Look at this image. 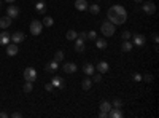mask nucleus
<instances>
[{"label":"nucleus","instance_id":"1","mask_svg":"<svg viewBox=\"0 0 159 118\" xmlns=\"http://www.w3.org/2000/svg\"><path fill=\"white\" fill-rule=\"evenodd\" d=\"M108 21L111 24H115V26H119V24H124L126 19H127V14H119V13H115V11H111L108 10Z\"/></svg>","mask_w":159,"mask_h":118},{"label":"nucleus","instance_id":"2","mask_svg":"<svg viewBox=\"0 0 159 118\" xmlns=\"http://www.w3.org/2000/svg\"><path fill=\"white\" fill-rule=\"evenodd\" d=\"M100 31H102V34H104L105 37H111L116 29H115V24H111L110 21H107V22H104L100 26Z\"/></svg>","mask_w":159,"mask_h":118},{"label":"nucleus","instance_id":"3","mask_svg":"<svg viewBox=\"0 0 159 118\" xmlns=\"http://www.w3.org/2000/svg\"><path fill=\"white\" fill-rule=\"evenodd\" d=\"M42 31H43V24H42L40 21L34 19V21L30 22V34H32V35H40Z\"/></svg>","mask_w":159,"mask_h":118},{"label":"nucleus","instance_id":"4","mask_svg":"<svg viewBox=\"0 0 159 118\" xmlns=\"http://www.w3.org/2000/svg\"><path fill=\"white\" fill-rule=\"evenodd\" d=\"M35 78H37V70L34 67H27L24 70V80L26 81H35Z\"/></svg>","mask_w":159,"mask_h":118},{"label":"nucleus","instance_id":"5","mask_svg":"<svg viewBox=\"0 0 159 118\" xmlns=\"http://www.w3.org/2000/svg\"><path fill=\"white\" fill-rule=\"evenodd\" d=\"M18 51H19V47H18L16 43L11 42V43L6 45V54H8V56H16Z\"/></svg>","mask_w":159,"mask_h":118},{"label":"nucleus","instance_id":"6","mask_svg":"<svg viewBox=\"0 0 159 118\" xmlns=\"http://www.w3.org/2000/svg\"><path fill=\"white\" fill-rule=\"evenodd\" d=\"M75 43V51L77 53H83V50H85V39H81V37H77L73 40Z\"/></svg>","mask_w":159,"mask_h":118},{"label":"nucleus","instance_id":"7","mask_svg":"<svg viewBox=\"0 0 159 118\" xmlns=\"http://www.w3.org/2000/svg\"><path fill=\"white\" fill-rule=\"evenodd\" d=\"M62 70L65 74H75V72H77V64H75V62H65L62 66Z\"/></svg>","mask_w":159,"mask_h":118},{"label":"nucleus","instance_id":"8","mask_svg":"<svg viewBox=\"0 0 159 118\" xmlns=\"http://www.w3.org/2000/svg\"><path fill=\"white\" fill-rule=\"evenodd\" d=\"M142 8H143V11H145L146 14H153V13L156 11V5H154L153 2H145V3L142 5Z\"/></svg>","mask_w":159,"mask_h":118},{"label":"nucleus","instance_id":"9","mask_svg":"<svg viewBox=\"0 0 159 118\" xmlns=\"http://www.w3.org/2000/svg\"><path fill=\"white\" fill-rule=\"evenodd\" d=\"M6 14L10 16L11 19H13V18H18V16H19V8H18L16 5H10L6 8Z\"/></svg>","mask_w":159,"mask_h":118},{"label":"nucleus","instance_id":"10","mask_svg":"<svg viewBox=\"0 0 159 118\" xmlns=\"http://www.w3.org/2000/svg\"><path fill=\"white\" fill-rule=\"evenodd\" d=\"M145 42H146L145 35H142V34H135V35H134V40H132V45H137V47H143Z\"/></svg>","mask_w":159,"mask_h":118},{"label":"nucleus","instance_id":"11","mask_svg":"<svg viewBox=\"0 0 159 118\" xmlns=\"http://www.w3.org/2000/svg\"><path fill=\"white\" fill-rule=\"evenodd\" d=\"M123 112H121V108H118V107H111L110 110H108V116L110 118H123Z\"/></svg>","mask_w":159,"mask_h":118},{"label":"nucleus","instance_id":"12","mask_svg":"<svg viewBox=\"0 0 159 118\" xmlns=\"http://www.w3.org/2000/svg\"><path fill=\"white\" fill-rule=\"evenodd\" d=\"M24 39H26V35H24L22 32H19V31L14 32V34H11V42L16 43V45H18V43H22Z\"/></svg>","mask_w":159,"mask_h":118},{"label":"nucleus","instance_id":"13","mask_svg":"<svg viewBox=\"0 0 159 118\" xmlns=\"http://www.w3.org/2000/svg\"><path fill=\"white\" fill-rule=\"evenodd\" d=\"M10 40H11V35L8 34L6 31L0 32V45H5V47H6V45L10 43Z\"/></svg>","mask_w":159,"mask_h":118},{"label":"nucleus","instance_id":"14","mask_svg":"<svg viewBox=\"0 0 159 118\" xmlns=\"http://www.w3.org/2000/svg\"><path fill=\"white\" fill-rule=\"evenodd\" d=\"M11 18L10 16H3V18H0V29H8V27H10V24H11Z\"/></svg>","mask_w":159,"mask_h":118},{"label":"nucleus","instance_id":"15","mask_svg":"<svg viewBox=\"0 0 159 118\" xmlns=\"http://www.w3.org/2000/svg\"><path fill=\"white\" fill-rule=\"evenodd\" d=\"M45 69H46V72H51V74H54V72L59 69V62H56V61L53 59L51 62H48V64H46Z\"/></svg>","mask_w":159,"mask_h":118},{"label":"nucleus","instance_id":"16","mask_svg":"<svg viewBox=\"0 0 159 118\" xmlns=\"http://www.w3.org/2000/svg\"><path fill=\"white\" fill-rule=\"evenodd\" d=\"M35 10H37V13L45 14V11H46V3L43 2V0H38V2L35 3Z\"/></svg>","mask_w":159,"mask_h":118},{"label":"nucleus","instance_id":"17","mask_svg":"<svg viewBox=\"0 0 159 118\" xmlns=\"http://www.w3.org/2000/svg\"><path fill=\"white\" fill-rule=\"evenodd\" d=\"M51 83H53L54 88H64V86H65V81H64V78H61V77H54V78L51 80Z\"/></svg>","mask_w":159,"mask_h":118},{"label":"nucleus","instance_id":"18","mask_svg":"<svg viewBox=\"0 0 159 118\" xmlns=\"http://www.w3.org/2000/svg\"><path fill=\"white\" fill-rule=\"evenodd\" d=\"M88 2L86 0H77V2H75V8H77V10H80V11H85L86 8H88Z\"/></svg>","mask_w":159,"mask_h":118},{"label":"nucleus","instance_id":"19","mask_svg":"<svg viewBox=\"0 0 159 118\" xmlns=\"http://www.w3.org/2000/svg\"><path fill=\"white\" fill-rule=\"evenodd\" d=\"M108 69H110V66L107 64L105 61H102V62H99V64H97V70H99V74H107Z\"/></svg>","mask_w":159,"mask_h":118},{"label":"nucleus","instance_id":"20","mask_svg":"<svg viewBox=\"0 0 159 118\" xmlns=\"http://www.w3.org/2000/svg\"><path fill=\"white\" fill-rule=\"evenodd\" d=\"M94 70H96V67L92 66V64H89V62L83 66V72H85L86 75H92V74H94Z\"/></svg>","mask_w":159,"mask_h":118},{"label":"nucleus","instance_id":"21","mask_svg":"<svg viewBox=\"0 0 159 118\" xmlns=\"http://www.w3.org/2000/svg\"><path fill=\"white\" fill-rule=\"evenodd\" d=\"M94 42H96V47H97L99 50H105V48L108 47V43H107V40H105V39H99V40L96 39Z\"/></svg>","mask_w":159,"mask_h":118},{"label":"nucleus","instance_id":"22","mask_svg":"<svg viewBox=\"0 0 159 118\" xmlns=\"http://www.w3.org/2000/svg\"><path fill=\"white\" fill-rule=\"evenodd\" d=\"M111 11H115V13H119V14H127V11H126V8L124 6H121V5H113L110 8Z\"/></svg>","mask_w":159,"mask_h":118},{"label":"nucleus","instance_id":"23","mask_svg":"<svg viewBox=\"0 0 159 118\" xmlns=\"http://www.w3.org/2000/svg\"><path fill=\"white\" fill-rule=\"evenodd\" d=\"M99 108H100V112H108L110 108H111V104L108 101H102L100 105H99Z\"/></svg>","mask_w":159,"mask_h":118},{"label":"nucleus","instance_id":"24","mask_svg":"<svg viewBox=\"0 0 159 118\" xmlns=\"http://www.w3.org/2000/svg\"><path fill=\"white\" fill-rule=\"evenodd\" d=\"M91 86H92V80H91V78H85V80L81 81V88L85 89V91H88Z\"/></svg>","mask_w":159,"mask_h":118},{"label":"nucleus","instance_id":"25","mask_svg":"<svg viewBox=\"0 0 159 118\" xmlns=\"http://www.w3.org/2000/svg\"><path fill=\"white\" fill-rule=\"evenodd\" d=\"M88 8H89V11H91L92 14H99V13H100V5H97V3L88 5Z\"/></svg>","mask_w":159,"mask_h":118},{"label":"nucleus","instance_id":"26","mask_svg":"<svg viewBox=\"0 0 159 118\" xmlns=\"http://www.w3.org/2000/svg\"><path fill=\"white\" fill-rule=\"evenodd\" d=\"M43 26H46V27H51L53 24H54V19H53V18L51 16H45L43 18V22H42Z\"/></svg>","mask_w":159,"mask_h":118},{"label":"nucleus","instance_id":"27","mask_svg":"<svg viewBox=\"0 0 159 118\" xmlns=\"http://www.w3.org/2000/svg\"><path fill=\"white\" fill-rule=\"evenodd\" d=\"M65 37H67V40L73 42L75 39L78 37V34H77V31H69V32H67V35H65Z\"/></svg>","mask_w":159,"mask_h":118},{"label":"nucleus","instance_id":"28","mask_svg":"<svg viewBox=\"0 0 159 118\" xmlns=\"http://www.w3.org/2000/svg\"><path fill=\"white\" fill-rule=\"evenodd\" d=\"M132 47H134V45H132V43H130L129 40H124V43H123V51H126V53H129L130 50H132Z\"/></svg>","mask_w":159,"mask_h":118},{"label":"nucleus","instance_id":"29","mask_svg":"<svg viewBox=\"0 0 159 118\" xmlns=\"http://www.w3.org/2000/svg\"><path fill=\"white\" fill-rule=\"evenodd\" d=\"M32 81H26V83H24V86H22V91L24 93H30L32 91Z\"/></svg>","mask_w":159,"mask_h":118},{"label":"nucleus","instance_id":"30","mask_svg":"<svg viewBox=\"0 0 159 118\" xmlns=\"http://www.w3.org/2000/svg\"><path fill=\"white\" fill-rule=\"evenodd\" d=\"M62 59H64V53H62V51H56V53H54V61H56V62H61Z\"/></svg>","mask_w":159,"mask_h":118},{"label":"nucleus","instance_id":"31","mask_svg":"<svg viewBox=\"0 0 159 118\" xmlns=\"http://www.w3.org/2000/svg\"><path fill=\"white\" fill-rule=\"evenodd\" d=\"M111 107H118V108H121V107H123V101H121V99H113V102H111Z\"/></svg>","mask_w":159,"mask_h":118},{"label":"nucleus","instance_id":"32","mask_svg":"<svg viewBox=\"0 0 159 118\" xmlns=\"http://www.w3.org/2000/svg\"><path fill=\"white\" fill-rule=\"evenodd\" d=\"M142 80H143V81H146V83H151V81H153V75H149V74H145V75L142 77Z\"/></svg>","mask_w":159,"mask_h":118},{"label":"nucleus","instance_id":"33","mask_svg":"<svg viewBox=\"0 0 159 118\" xmlns=\"http://www.w3.org/2000/svg\"><path fill=\"white\" fill-rule=\"evenodd\" d=\"M86 35H88V39H89V40H96V39H97V35H96V32H94V31H91V32H89V34H86Z\"/></svg>","mask_w":159,"mask_h":118},{"label":"nucleus","instance_id":"34","mask_svg":"<svg viewBox=\"0 0 159 118\" xmlns=\"http://www.w3.org/2000/svg\"><path fill=\"white\" fill-rule=\"evenodd\" d=\"M92 81H96V83H100V81H102V75H100V74H96L94 78H92Z\"/></svg>","mask_w":159,"mask_h":118},{"label":"nucleus","instance_id":"35","mask_svg":"<svg viewBox=\"0 0 159 118\" xmlns=\"http://www.w3.org/2000/svg\"><path fill=\"white\" fill-rule=\"evenodd\" d=\"M45 89H46V91H48V93H51V91H53V89H54V86H53V83H46V85H45Z\"/></svg>","mask_w":159,"mask_h":118},{"label":"nucleus","instance_id":"36","mask_svg":"<svg viewBox=\"0 0 159 118\" xmlns=\"http://www.w3.org/2000/svg\"><path fill=\"white\" fill-rule=\"evenodd\" d=\"M130 37H132V35H130V32H127V31L123 32V40H129Z\"/></svg>","mask_w":159,"mask_h":118},{"label":"nucleus","instance_id":"37","mask_svg":"<svg viewBox=\"0 0 159 118\" xmlns=\"http://www.w3.org/2000/svg\"><path fill=\"white\" fill-rule=\"evenodd\" d=\"M10 116H11V118H21V116H22V113H21V112H13Z\"/></svg>","mask_w":159,"mask_h":118},{"label":"nucleus","instance_id":"38","mask_svg":"<svg viewBox=\"0 0 159 118\" xmlns=\"http://www.w3.org/2000/svg\"><path fill=\"white\" fill-rule=\"evenodd\" d=\"M99 116H100V118H107V116H108V112H100Z\"/></svg>","mask_w":159,"mask_h":118},{"label":"nucleus","instance_id":"39","mask_svg":"<svg viewBox=\"0 0 159 118\" xmlns=\"http://www.w3.org/2000/svg\"><path fill=\"white\" fill-rule=\"evenodd\" d=\"M134 80H135V81H140V80H142V75H138V74H134Z\"/></svg>","mask_w":159,"mask_h":118},{"label":"nucleus","instance_id":"40","mask_svg":"<svg viewBox=\"0 0 159 118\" xmlns=\"http://www.w3.org/2000/svg\"><path fill=\"white\" fill-rule=\"evenodd\" d=\"M78 37H81V39H88V35H86V32H81V34H78Z\"/></svg>","mask_w":159,"mask_h":118},{"label":"nucleus","instance_id":"41","mask_svg":"<svg viewBox=\"0 0 159 118\" xmlns=\"http://www.w3.org/2000/svg\"><path fill=\"white\" fill-rule=\"evenodd\" d=\"M8 116H10V115H8L6 112H0V118H8Z\"/></svg>","mask_w":159,"mask_h":118},{"label":"nucleus","instance_id":"42","mask_svg":"<svg viewBox=\"0 0 159 118\" xmlns=\"http://www.w3.org/2000/svg\"><path fill=\"white\" fill-rule=\"evenodd\" d=\"M153 42H154V43H157V42H159V39H157V34H153Z\"/></svg>","mask_w":159,"mask_h":118},{"label":"nucleus","instance_id":"43","mask_svg":"<svg viewBox=\"0 0 159 118\" xmlns=\"http://www.w3.org/2000/svg\"><path fill=\"white\" fill-rule=\"evenodd\" d=\"M134 2H135V3H142V2H143V0H134Z\"/></svg>","mask_w":159,"mask_h":118},{"label":"nucleus","instance_id":"44","mask_svg":"<svg viewBox=\"0 0 159 118\" xmlns=\"http://www.w3.org/2000/svg\"><path fill=\"white\" fill-rule=\"evenodd\" d=\"M6 2H8V3H13V2H14V0H6Z\"/></svg>","mask_w":159,"mask_h":118},{"label":"nucleus","instance_id":"45","mask_svg":"<svg viewBox=\"0 0 159 118\" xmlns=\"http://www.w3.org/2000/svg\"><path fill=\"white\" fill-rule=\"evenodd\" d=\"M0 5H2V3H0Z\"/></svg>","mask_w":159,"mask_h":118}]
</instances>
